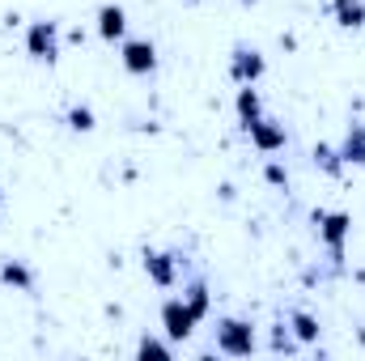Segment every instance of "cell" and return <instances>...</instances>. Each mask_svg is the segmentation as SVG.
<instances>
[{
	"label": "cell",
	"mask_w": 365,
	"mask_h": 361,
	"mask_svg": "<svg viewBox=\"0 0 365 361\" xmlns=\"http://www.w3.org/2000/svg\"><path fill=\"white\" fill-rule=\"evenodd\" d=\"M26 56L34 64H56L60 60V21L51 17H34L26 26Z\"/></svg>",
	"instance_id": "obj_1"
},
{
	"label": "cell",
	"mask_w": 365,
	"mask_h": 361,
	"mask_svg": "<svg viewBox=\"0 0 365 361\" xmlns=\"http://www.w3.org/2000/svg\"><path fill=\"white\" fill-rule=\"evenodd\" d=\"M314 230H319V243L327 247V255L340 264L344 260V243H349V234H353V213H344V208H336V213H314Z\"/></svg>",
	"instance_id": "obj_2"
},
{
	"label": "cell",
	"mask_w": 365,
	"mask_h": 361,
	"mask_svg": "<svg viewBox=\"0 0 365 361\" xmlns=\"http://www.w3.org/2000/svg\"><path fill=\"white\" fill-rule=\"evenodd\" d=\"M217 349L225 357H251V353H259V336L247 319H221L217 323Z\"/></svg>",
	"instance_id": "obj_3"
},
{
	"label": "cell",
	"mask_w": 365,
	"mask_h": 361,
	"mask_svg": "<svg viewBox=\"0 0 365 361\" xmlns=\"http://www.w3.org/2000/svg\"><path fill=\"white\" fill-rule=\"evenodd\" d=\"M264 73H268V60H264L259 47L238 43V47L230 51V81H234V86H259Z\"/></svg>",
	"instance_id": "obj_4"
},
{
	"label": "cell",
	"mask_w": 365,
	"mask_h": 361,
	"mask_svg": "<svg viewBox=\"0 0 365 361\" xmlns=\"http://www.w3.org/2000/svg\"><path fill=\"white\" fill-rule=\"evenodd\" d=\"M195 323H200V319L187 310V302H182V298H166V302H162V332H166V340H170V345L191 340Z\"/></svg>",
	"instance_id": "obj_5"
},
{
	"label": "cell",
	"mask_w": 365,
	"mask_h": 361,
	"mask_svg": "<svg viewBox=\"0 0 365 361\" xmlns=\"http://www.w3.org/2000/svg\"><path fill=\"white\" fill-rule=\"evenodd\" d=\"M119 60H123V73H132V77H153L158 73V47L149 39H123Z\"/></svg>",
	"instance_id": "obj_6"
},
{
	"label": "cell",
	"mask_w": 365,
	"mask_h": 361,
	"mask_svg": "<svg viewBox=\"0 0 365 361\" xmlns=\"http://www.w3.org/2000/svg\"><path fill=\"white\" fill-rule=\"evenodd\" d=\"M140 260H145V276H149L158 289H175V285H179V264H182V260L175 255V251L145 247V255H140Z\"/></svg>",
	"instance_id": "obj_7"
},
{
	"label": "cell",
	"mask_w": 365,
	"mask_h": 361,
	"mask_svg": "<svg viewBox=\"0 0 365 361\" xmlns=\"http://www.w3.org/2000/svg\"><path fill=\"white\" fill-rule=\"evenodd\" d=\"M247 136H251V145H255L259 153H280V149L289 145V132H284V123H280V119H272V115L255 119V123L247 128Z\"/></svg>",
	"instance_id": "obj_8"
},
{
	"label": "cell",
	"mask_w": 365,
	"mask_h": 361,
	"mask_svg": "<svg viewBox=\"0 0 365 361\" xmlns=\"http://www.w3.org/2000/svg\"><path fill=\"white\" fill-rule=\"evenodd\" d=\"M98 39L102 43H123L128 39V13H123V4H98Z\"/></svg>",
	"instance_id": "obj_9"
},
{
	"label": "cell",
	"mask_w": 365,
	"mask_h": 361,
	"mask_svg": "<svg viewBox=\"0 0 365 361\" xmlns=\"http://www.w3.org/2000/svg\"><path fill=\"white\" fill-rule=\"evenodd\" d=\"M0 285H4V289H17V293H34L38 276H34V268H30L26 260H4V264H0Z\"/></svg>",
	"instance_id": "obj_10"
},
{
	"label": "cell",
	"mask_w": 365,
	"mask_h": 361,
	"mask_svg": "<svg viewBox=\"0 0 365 361\" xmlns=\"http://www.w3.org/2000/svg\"><path fill=\"white\" fill-rule=\"evenodd\" d=\"M234 115L242 128H251L255 119H264V98L255 86H238V98H234Z\"/></svg>",
	"instance_id": "obj_11"
},
{
	"label": "cell",
	"mask_w": 365,
	"mask_h": 361,
	"mask_svg": "<svg viewBox=\"0 0 365 361\" xmlns=\"http://www.w3.org/2000/svg\"><path fill=\"white\" fill-rule=\"evenodd\" d=\"M182 302H187V310L204 323V319L212 315V293H208V280H204V276H195V280L182 289Z\"/></svg>",
	"instance_id": "obj_12"
},
{
	"label": "cell",
	"mask_w": 365,
	"mask_h": 361,
	"mask_svg": "<svg viewBox=\"0 0 365 361\" xmlns=\"http://www.w3.org/2000/svg\"><path fill=\"white\" fill-rule=\"evenodd\" d=\"M289 332L297 336V345H319V336H323V327H319V319L310 315V310H289Z\"/></svg>",
	"instance_id": "obj_13"
},
{
	"label": "cell",
	"mask_w": 365,
	"mask_h": 361,
	"mask_svg": "<svg viewBox=\"0 0 365 361\" xmlns=\"http://www.w3.org/2000/svg\"><path fill=\"white\" fill-rule=\"evenodd\" d=\"M331 21L340 30H361L365 26V0H331Z\"/></svg>",
	"instance_id": "obj_14"
},
{
	"label": "cell",
	"mask_w": 365,
	"mask_h": 361,
	"mask_svg": "<svg viewBox=\"0 0 365 361\" xmlns=\"http://www.w3.org/2000/svg\"><path fill=\"white\" fill-rule=\"evenodd\" d=\"M340 158H344V166H365V123H349V132L340 141Z\"/></svg>",
	"instance_id": "obj_15"
},
{
	"label": "cell",
	"mask_w": 365,
	"mask_h": 361,
	"mask_svg": "<svg viewBox=\"0 0 365 361\" xmlns=\"http://www.w3.org/2000/svg\"><path fill=\"white\" fill-rule=\"evenodd\" d=\"M314 166L323 171V175H331V179H340L344 175V158H340V149H331V145H314Z\"/></svg>",
	"instance_id": "obj_16"
},
{
	"label": "cell",
	"mask_w": 365,
	"mask_h": 361,
	"mask_svg": "<svg viewBox=\"0 0 365 361\" xmlns=\"http://www.w3.org/2000/svg\"><path fill=\"white\" fill-rule=\"evenodd\" d=\"M64 119H68V128H73V132H81V136H90L93 128H98V119H93V111H90V106H81V102H73Z\"/></svg>",
	"instance_id": "obj_17"
},
{
	"label": "cell",
	"mask_w": 365,
	"mask_h": 361,
	"mask_svg": "<svg viewBox=\"0 0 365 361\" xmlns=\"http://www.w3.org/2000/svg\"><path fill=\"white\" fill-rule=\"evenodd\" d=\"M136 357L140 361H170V345L158 340V336H145V340L136 345Z\"/></svg>",
	"instance_id": "obj_18"
},
{
	"label": "cell",
	"mask_w": 365,
	"mask_h": 361,
	"mask_svg": "<svg viewBox=\"0 0 365 361\" xmlns=\"http://www.w3.org/2000/svg\"><path fill=\"white\" fill-rule=\"evenodd\" d=\"M272 353H297V336L284 327V323H276V336H272Z\"/></svg>",
	"instance_id": "obj_19"
},
{
	"label": "cell",
	"mask_w": 365,
	"mask_h": 361,
	"mask_svg": "<svg viewBox=\"0 0 365 361\" xmlns=\"http://www.w3.org/2000/svg\"><path fill=\"white\" fill-rule=\"evenodd\" d=\"M264 179L272 183V187H284V183H289V171H284L280 162H268V166H264Z\"/></svg>",
	"instance_id": "obj_20"
},
{
	"label": "cell",
	"mask_w": 365,
	"mask_h": 361,
	"mask_svg": "<svg viewBox=\"0 0 365 361\" xmlns=\"http://www.w3.org/2000/svg\"><path fill=\"white\" fill-rule=\"evenodd\" d=\"M0 208H4V191H0Z\"/></svg>",
	"instance_id": "obj_21"
},
{
	"label": "cell",
	"mask_w": 365,
	"mask_h": 361,
	"mask_svg": "<svg viewBox=\"0 0 365 361\" xmlns=\"http://www.w3.org/2000/svg\"><path fill=\"white\" fill-rule=\"evenodd\" d=\"M242 4H255V0H242Z\"/></svg>",
	"instance_id": "obj_22"
}]
</instances>
